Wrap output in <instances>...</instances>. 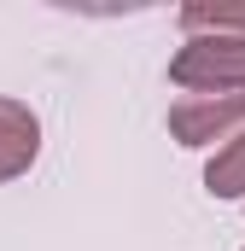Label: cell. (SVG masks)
I'll list each match as a JSON object with an SVG mask.
<instances>
[{"mask_svg": "<svg viewBox=\"0 0 245 251\" xmlns=\"http://www.w3.org/2000/svg\"><path fill=\"white\" fill-rule=\"evenodd\" d=\"M181 94H245V41L240 35H187L170 59Z\"/></svg>", "mask_w": 245, "mask_h": 251, "instance_id": "6da1fadb", "label": "cell"}, {"mask_svg": "<svg viewBox=\"0 0 245 251\" xmlns=\"http://www.w3.org/2000/svg\"><path fill=\"white\" fill-rule=\"evenodd\" d=\"M175 24L187 35H240L245 41V6H181Z\"/></svg>", "mask_w": 245, "mask_h": 251, "instance_id": "5b68a950", "label": "cell"}, {"mask_svg": "<svg viewBox=\"0 0 245 251\" xmlns=\"http://www.w3.org/2000/svg\"><path fill=\"white\" fill-rule=\"evenodd\" d=\"M204 193H210V199H245V134H234V140L204 164Z\"/></svg>", "mask_w": 245, "mask_h": 251, "instance_id": "277c9868", "label": "cell"}, {"mask_svg": "<svg viewBox=\"0 0 245 251\" xmlns=\"http://www.w3.org/2000/svg\"><path fill=\"white\" fill-rule=\"evenodd\" d=\"M170 134L181 146H228L245 134V94H181L170 105Z\"/></svg>", "mask_w": 245, "mask_h": 251, "instance_id": "7a4b0ae2", "label": "cell"}, {"mask_svg": "<svg viewBox=\"0 0 245 251\" xmlns=\"http://www.w3.org/2000/svg\"><path fill=\"white\" fill-rule=\"evenodd\" d=\"M35 158H41V117L24 100H6L0 94V181L29 176Z\"/></svg>", "mask_w": 245, "mask_h": 251, "instance_id": "3957f363", "label": "cell"}]
</instances>
